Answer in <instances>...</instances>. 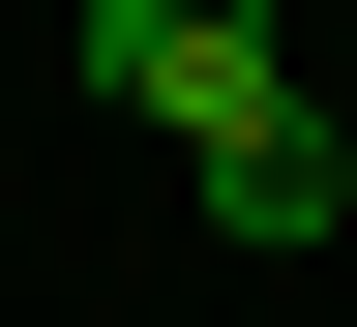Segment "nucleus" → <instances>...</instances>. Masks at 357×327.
Instances as JSON below:
<instances>
[{"mask_svg":"<svg viewBox=\"0 0 357 327\" xmlns=\"http://www.w3.org/2000/svg\"><path fill=\"white\" fill-rule=\"evenodd\" d=\"M89 89H119V119H178V149H208V119H268V0H89Z\"/></svg>","mask_w":357,"mask_h":327,"instance_id":"nucleus-1","label":"nucleus"},{"mask_svg":"<svg viewBox=\"0 0 357 327\" xmlns=\"http://www.w3.org/2000/svg\"><path fill=\"white\" fill-rule=\"evenodd\" d=\"M328 208H357V149L298 119V89H268V119H208V238H328Z\"/></svg>","mask_w":357,"mask_h":327,"instance_id":"nucleus-2","label":"nucleus"}]
</instances>
